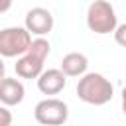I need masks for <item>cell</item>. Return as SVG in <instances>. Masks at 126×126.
Returning a JSON list of instances; mask_svg holds the SVG:
<instances>
[{"label": "cell", "mask_w": 126, "mask_h": 126, "mask_svg": "<svg viewBox=\"0 0 126 126\" xmlns=\"http://www.w3.org/2000/svg\"><path fill=\"white\" fill-rule=\"evenodd\" d=\"M67 77L61 69H45L37 77V89L43 94H59L65 89Z\"/></svg>", "instance_id": "8"}, {"label": "cell", "mask_w": 126, "mask_h": 126, "mask_svg": "<svg viewBox=\"0 0 126 126\" xmlns=\"http://www.w3.org/2000/svg\"><path fill=\"white\" fill-rule=\"evenodd\" d=\"M49 41L45 37H35L30 45V49L18 57L14 69H16V75L22 77V79H37L45 69H43V63L49 55Z\"/></svg>", "instance_id": "2"}, {"label": "cell", "mask_w": 126, "mask_h": 126, "mask_svg": "<svg viewBox=\"0 0 126 126\" xmlns=\"http://www.w3.org/2000/svg\"><path fill=\"white\" fill-rule=\"evenodd\" d=\"M0 126H12V112L4 104H0Z\"/></svg>", "instance_id": "11"}, {"label": "cell", "mask_w": 126, "mask_h": 126, "mask_svg": "<svg viewBox=\"0 0 126 126\" xmlns=\"http://www.w3.org/2000/svg\"><path fill=\"white\" fill-rule=\"evenodd\" d=\"M114 41L122 47H126V24H120L116 30H114Z\"/></svg>", "instance_id": "10"}, {"label": "cell", "mask_w": 126, "mask_h": 126, "mask_svg": "<svg viewBox=\"0 0 126 126\" xmlns=\"http://www.w3.org/2000/svg\"><path fill=\"white\" fill-rule=\"evenodd\" d=\"M24 28H26L30 33H33V35L43 37V35H47V33L53 30V14H51L47 8L35 6V8H32V10H28Z\"/></svg>", "instance_id": "6"}, {"label": "cell", "mask_w": 126, "mask_h": 126, "mask_svg": "<svg viewBox=\"0 0 126 126\" xmlns=\"http://www.w3.org/2000/svg\"><path fill=\"white\" fill-rule=\"evenodd\" d=\"M87 26L93 33H98V35L114 33V30L118 28V18H116L114 6L108 0L91 2L89 10H87Z\"/></svg>", "instance_id": "3"}, {"label": "cell", "mask_w": 126, "mask_h": 126, "mask_svg": "<svg viewBox=\"0 0 126 126\" xmlns=\"http://www.w3.org/2000/svg\"><path fill=\"white\" fill-rule=\"evenodd\" d=\"M10 8H12V0H0V14L8 12Z\"/></svg>", "instance_id": "12"}, {"label": "cell", "mask_w": 126, "mask_h": 126, "mask_svg": "<svg viewBox=\"0 0 126 126\" xmlns=\"http://www.w3.org/2000/svg\"><path fill=\"white\" fill-rule=\"evenodd\" d=\"M6 77V67H4V61H2V57H0V81Z\"/></svg>", "instance_id": "14"}, {"label": "cell", "mask_w": 126, "mask_h": 126, "mask_svg": "<svg viewBox=\"0 0 126 126\" xmlns=\"http://www.w3.org/2000/svg\"><path fill=\"white\" fill-rule=\"evenodd\" d=\"M87 67H89L87 55L79 53V51H71V53L63 55L59 69L65 73V77H83L87 73Z\"/></svg>", "instance_id": "9"}, {"label": "cell", "mask_w": 126, "mask_h": 126, "mask_svg": "<svg viewBox=\"0 0 126 126\" xmlns=\"http://www.w3.org/2000/svg\"><path fill=\"white\" fill-rule=\"evenodd\" d=\"M122 112L126 114V85H124V89H122Z\"/></svg>", "instance_id": "13"}, {"label": "cell", "mask_w": 126, "mask_h": 126, "mask_svg": "<svg viewBox=\"0 0 126 126\" xmlns=\"http://www.w3.org/2000/svg\"><path fill=\"white\" fill-rule=\"evenodd\" d=\"M32 33L22 26L0 30V57H22L32 45Z\"/></svg>", "instance_id": "4"}, {"label": "cell", "mask_w": 126, "mask_h": 126, "mask_svg": "<svg viewBox=\"0 0 126 126\" xmlns=\"http://www.w3.org/2000/svg\"><path fill=\"white\" fill-rule=\"evenodd\" d=\"M77 96L93 106H102L112 100L114 87L100 73H85L77 83Z\"/></svg>", "instance_id": "1"}, {"label": "cell", "mask_w": 126, "mask_h": 126, "mask_svg": "<svg viewBox=\"0 0 126 126\" xmlns=\"http://www.w3.org/2000/svg\"><path fill=\"white\" fill-rule=\"evenodd\" d=\"M26 96V89L22 81L16 77H4L0 81V102L4 106H18Z\"/></svg>", "instance_id": "7"}, {"label": "cell", "mask_w": 126, "mask_h": 126, "mask_svg": "<svg viewBox=\"0 0 126 126\" xmlns=\"http://www.w3.org/2000/svg\"><path fill=\"white\" fill-rule=\"evenodd\" d=\"M33 118L41 126H61L69 118V106L63 100H59L55 96H49V98H43L35 104Z\"/></svg>", "instance_id": "5"}]
</instances>
